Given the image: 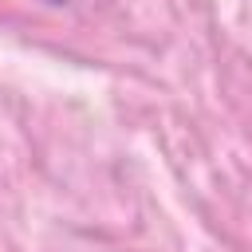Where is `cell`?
<instances>
[{"instance_id":"6da1fadb","label":"cell","mask_w":252,"mask_h":252,"mask_svg":"<svg viewBox=\"0 0 252 252\" xmlns=\"http://www.w3.org/2000/svg\"><path fill=\"white\" fill-rule=\"evenodd\" d=\"M47 4H67V0H47Z\"/></svg>"}]
</instances>
